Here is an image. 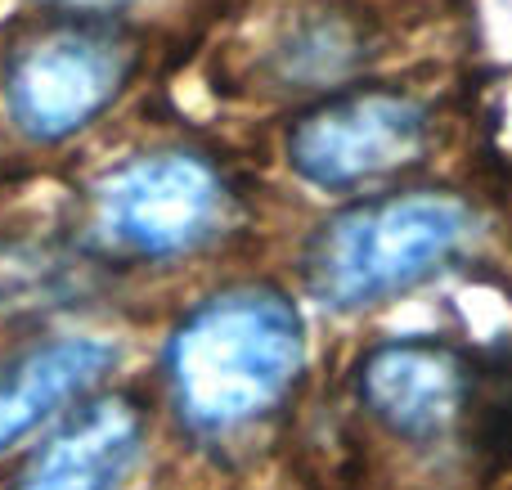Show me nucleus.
Here are the masks:
<instances>
[{"mask_svg": "<svg viewBox=\"0 0 512 490\" xmlns=\"http://www.w3.org/2000/svg\"><path fill=\"white\" fill-rule=\"evenodd\" d=\"M68 5H122V0H68Z\"/></svg>", "mask_w": 512, "mask_h": 490, "instance_id": "nucleus-9", "label": "nucleus"}, {"mask_svg": "<svg viewBox=\"0 0 512 490\" xmlns=\"http://www.w3.org/2000/svg\"><path fill=\"white\" fill-rule=\"evenodd\" d=\"M135 68V50L104 23H50L5 68V104L27 140H68L90 126Z\"/></svg>", "mask_w": 512, "mask_h": 490, "instance_id": "nucleus-4", "label": "nucleus"}, {"mask_svg": "<svg viewBox=\"0 0 512 490\" xmlns=\"http://www.w3.org/2000/svg\"><path fill=\"white\" fill-rule=\"evenodd\" d=\"M230 216V185L185 149L144 153L104 176L95 194V230L108 252L135 261H167L203 248Z\"/></svg>", "mask_w": 512, "mask_h": 490, "instance_id": "nucleus-3", "label": "nucleus"}, {"mask_svg": "<svg viewBox=\"0 0 512 490\" xmlns=\"http://www.w3.org/2000/svg\"><path fill=\"white\" fill-rule=\"evenodd\" d=\"M360 401L396 437L432 441L463 419L472 369L463 351L441 338H396L364 356Z\"/></svg>", "mask_w": 512, "mask_h": 490, "instance_id": "nucleus-6", "label": "nucleus"}, {"mask_svg": "<svg viewBox=\"0 0 512 490\" xmlns=\"http://www.w3.org/2000/svg\"><path fill=\"white\" fill-rule=\"evenodd\" d=\"M472 230V207L441 189L364 198L319 225L306 243L301 275L315 302L333 311H364L445 270Z\"/></svg>", "mask_w": 512, "mask_h": 490, "instance_id": "nucleus-2", "label": "nucleus"}, {"mask_svg": "<svg viewBox=\"0 0 512 490\" xmlns=\"http://www.w3.org/2000/svg\"><path fill=\"white\" fill-rule=\"evenodd\" d=\"M144 441V414L131 396L81 405L18 473L14 490H113L131 473Z\"/></svg>", "mask_w": 512, "mask_h": 490, "instance_id": "nucleus-7", "label": "nucleus"}, {"mask_svg": "<svg viewBox=\"0 0 512 490\" xmlns=\"http://www.w3.org/2000/svg\"><path fill=\"white\" fill-rule=\"evenodd\" d=\"M301 360L306 329L279 288H225L171 333V401L203 432L243 428L288 396Z\"/></svg>", "mask_w": 512, "mask_h": 490, "instance_id": "nucleus-1", "label": "nucleus"}, {"mask_svg": "<svg viewBox=\"0 0 512 490\" xmlns=\"http://www.w3.org/2000/svg\"><path fill=\"white\" fill-rule=\"evenodd\" d=\"M117 347L104 338H54L0 369V450L86 396L113 369Z\"/></svg>", "mask_w": 512, "mask_h": 490, "instance_id": "nucleus-8", "label": "nucleus"}, {"mask_svg": "<svg viewBox=\"0 0 512 490\" xmlns=\"http://www.w3.org/2000/svg\"><path fill=\"white\" fill-rule=\"evenodd\" d=\"M427 144V108L405 90H346L288 131V167L315 189H355L400 171Z\"/></svg>", "mask_w": 512, "mask_h": 490, "instance_id": "nucleus-5", "label": "nucleus"}]
</instances>
